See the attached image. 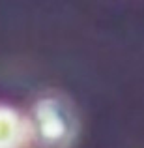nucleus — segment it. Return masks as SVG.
Wrapping results in <instances>:
<instances>
[{
  "label": "nucleus",
  "mask_w": 144,
  "mask_h": 148,
  "mask_svg": "<svg viewBox=\"0 0 144 148\" xmlns=\"http://www.w3.org/2000/svg\"><path fill=\"white\" fill-rule=\"evenodd\" d=\"M26 118L34 148H69L79 131L75 111L62 96L49 94L40 98Z\"/></svg>",
  "instance_id": "1"
},
{
  "label": "nucleus",
  "mask_w": 144,
  "mask_h": 148,
  "mask_svg": "<svg viewBox=\"0 0 144 148\" xmlns=\"http://www.w3.org/2000/svg\"><path fill=\"white\" fill-rule=\"evenodd\" d=\"M30 146L28 118L11 105L0 103V148Z\"/></svg>",
  "instance_id": "2"
}]
</instances>
